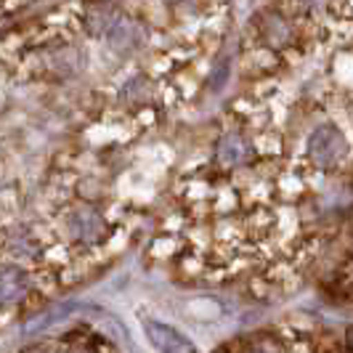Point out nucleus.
<instances>
[{
	"label": "nucleus",
	"mask_w": 353,
	"mask_h": 353,
	"mask_svg": "<svg viewBox=\"0 0 353 353\" xmlns=\"http://www.w3.org/2000/svg\"><path fill=\"white\" fill-rule=\"evenodd\" d=\"M67 231L74 242L80 245H99L106 239V223L101 212L93 210L90 205H80L67 218Z\"/></svg>",
	"instance_id": "nucleus-2"
},
{
	"label": "nucleus",
	"mask_w": 353,
	"mask_h": 353,
	"mask_svg": "<svg viewBox=\"0 0 353 353\" xmlns=\"http://www.w3.org/2000/svg\"><path fill=\"white\" fill-rule=\"evenodd\" d=\"M24 292H27V274H24L19 265H6V268H3V284H0L3 303L11 305V303H17Z\"/></svg>",
	"instance_id": "nucleus-8"
},
{
	"label": "nucleus",
	"mask_w": 353,
	"mask_h": 353,
	"mask_svg": "<svg viewBox=\"0 0 353 353\" xmlns=\"http://www.w3.org/2000/svg\"><path fill=\"white\" fill-rule=\"evenodd\" d=\"M345 340H348V345L353 348V327H348V335H345Z\"/></svg>",
	"instance_id": "nucleus-13"
},
{
	"label": "nucleus",
	"mask_w": 353,
	"mask_h": 353,
	"mask_svg": "<svg viewBox=\"0 0 353 353\" xmlns=\"http://www.w3.org/2000/svg\"><path fill=\"white\" fill-rule=\"evenodd\" d=\"M149 90H146V85H143V80L141 77H136V80H130L128 85H125L123 90V99L125 101H133V99H143Z\"/></svg>",
	"instance_id": "nucleus-10"
},
{
	"label": "nucleus",
	"mask_w": 353,
	"mask_h": 353,
	"mask_svg": "<svg viewBox=\"0 0 353 353\" xmlns=\"http://www.w3.org/2000/svg\"><path fill=\"white\" fill-rule=\"evenodd\" d=\"M120 11L112 6V3H96L90 6L83 17V24H85V32L90 37H109V32L117 27L120 21Z\"/></svg>",
	"instance_id": "nucleus-6"
},
{
	"label": "nucleus",
	"mask_w": 353,
	"mask_h": 353,
	"mask_svg": "<svg viewBox=\"0 0 353 353\" xmlns=\"http://www.w3.org/2000/svg\"><path fill=\"white\" fill-rule=\"evenodd\" d=\"M229 80V64L226 61H221V64H215V70L210 72V88L218 90L223 88V83Z\"/></svg>",
	"instance_id": "nucleus-11"
},
{
	"label": "nucleus",
	"mask_w": 353,
	"mask_h": 353,
	"mask_svg": "<svg viewBox=\"0 0 353 353\" xmlns=\"http://www.w3.org/2000/svg\"><path fill=\"white\" fill-rule=\"evenodd\" d=\"M258 35L271 48H287L295 40V32H292L290 21L279 17V14H274V11H263L258 17Z\"/></svg>",
	"instance_id": "nucleus-5"
},
{
	"label": "nucleus",
	"mask_w": 353,
	"mask_h": 353,
	"mask_svg": "<svg viewBox=\"0 0 353 353\" xmlns=\"http://www.w3.org/2000/svg\"><path fill=\"white\" fill-rule=\"evenodd\" d=\"M215 154H218V162H221L223 168H236V165H242V162L248 159L250 146L239 133H226V136L218 141Z\"/></svg>",
	"instance_id": "nucleus-7"
},
{
	"label": "nucleus",
	"mask_w": 353,
	"mask_h": 353,
	"mask_svg": "<svg viewBox=\"0 0 353 353\" xmlns=\"http://www.w3.org/2000/svg\"><path fill=\"white\" fill-rule=\"evenodd\" d=\"M146 37H149V32H146V27H143L141 21H136V19H120L117 27L109 32V48L114 53H120V56H128V53L143 48Z\"/></svg>",
	"instance_id": "nucleus-4"
},
{
	"label": "nucleus",
	"mask_w": 353,
	"mask_h": 353,
	"mask_svg": "<svg viewBox=\"0 0 353 353\" xmlns=\"http://www.w3.org/2000/svg\"><path fill=\"white\" fill-rule=\"evenodd\" d=\"M245 353H282V351L274 348V345H252V348H248Z\"/></svg>",
	"instance_id": "nucleus-12"
},
{
	"label": "nucleus",
	"mask_w": 353,
	"mask_h": 353,
	"mask_svg": "<svg viewBox=\"0 0 353 353\" xmlns=\"http://www.w3.org/2000/svg\"><path fill=\"white\" fill-rule=\"evenodd\" d=\"M186 314L196 321H215V319L223 316V308H221V303L212 301V298H196L186 305Z\"/></svg>",
	"instance_id": "nucleus-9"
},
{
	"label": "nucleus",
	"mask_w": 353,
	"mask_h": 353,
	"mask_svg": "<svg viewBox=\"0 0 353 353\" xmlns=\"http://www.w3.org/2000/svg\"><path fill=\"white\" fill-rule=\"evenodd\" d=\"M348 154V139L343 136V130L335 125H321L311 133L308 139V157L314 159V165L321 170L337 168Z\"/></svg>",
	"instance_id": "nucleus-1"
},
{
	"label": "nucleus",
	"mask_w": 353,
	"mask_h": 353,
	"mask_svg": "<svg viewBox=\"0 0 353 353\" xmlns=\"http://www.w3.org/2000/svg\"><path fill=\"white\" fill-rule=\"evenodd\" d=\"M170 3H178V0H170Z\"/></svg>",
	"instance_id": "nucleus-14"
},
{
	"label": "nucleus",
	"mask_w": 353,
	"mask_h": 353,
	"mask_svg": "<svg viewBox=\"0 0 353 353\" xmlns=\"http://www.w3.org/2000/svg\"><path fill=\"white\" fill-rule=\"evenodd\" d=\"M143 332H146L149 343H152L159 353H196V345L189 337H183L178 330L162 324V321L143 319Z\"/></svg>",
	"instance_id": "nucleus-3"
}]
</instances>
